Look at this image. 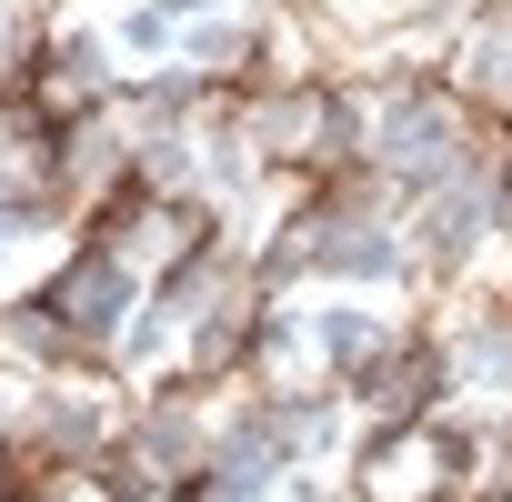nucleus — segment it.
Masks as SVG:
<instances>
[{"mask_svg": "<svg viewBox=\"0 0 512 502\" xmlns=\"http://www.w3.org/2000/svg\"><path fill=\"white\" fill-rule=\"evenodd\" d=\"M272 492H282V482H241V472H201V482H191L181 502H272Z\"/></svg>", "mask_w": 512, "mask_h": 502, "instance_id": "obj_1", "label": "nucleus"}]
</instances>
